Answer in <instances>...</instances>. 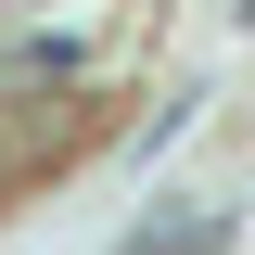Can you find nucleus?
I'll list each match as a JSON object with an SVG mask.
<instances>
[{"label": "nucleus", "instance_id": "nucleus-1", "mask_svg": "<svg viewBox=\"0 0 255 255\" xmlns=\"http://www.w3.org/2000/svg\"><path fill=\"white\" fill-rule=\"evenodd\" d=\"M115 255H217V217H166V230H128Z\"/></svg>", "mask_w": 255, "mask_h": 255}]
</instances>
